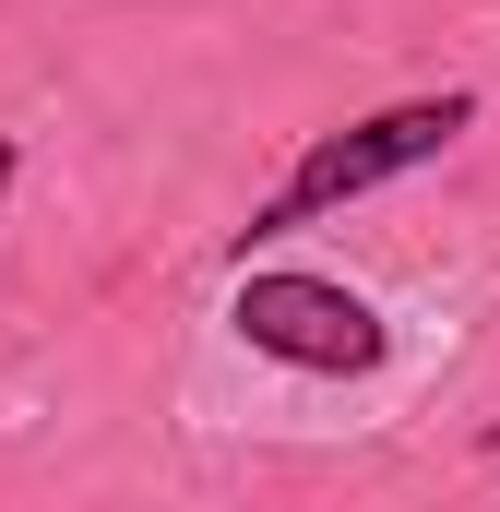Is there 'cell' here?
<instances>
[{
  "mask_svg": "<svg viewBox=\"0 0 500 512\" xmlns=\"http://www.w3.org/2000/svg\"><path fill=\"white\" fill-rule=\"evenodd\" d=\"M477 131V96H405V108H370V120L322 131L298 167H286V191L262 203L239 227V262L262 251V239H298V227H322V215H346V203H370L381 179H405V167H429V155H453Z\"/></svg>",
  "mask_w": 500,
  "mask_h": 512,
  "instance_id": "6da1fadb",
  "label": "cell"
},
{
  "mask_svg": "<svg viewBox=\"0 0 500 512\" xmlns=\"http://www.w3.org/2000/svg\"><path fill=\"white\" fill-rule=\"evenodd\" d=\"M239 322L262 358H286V370H322V382H358L393 358V334H381V310L358 286H334V274H239Z\"/></svg>",
  "mask_w": 500,
  "mask_h": 512,
  "instance_id": "7a4b0ae2",
  "label": "cell"
},
{
  "mask_svg": "<svg viewBox=\"0 0 500 512\" xmlns=\"http://www.w3.org/2000/svg\"><path fill=\"white\" fill-rule=\"evenodd\" d=\"M0 191H12V143H0Z\"/></svg>",
  "mask_w": 500,
  "mask_h": 512,
  "instance_id": "3957f363",
  "label": "cell"
},
{
  "mask_svg": "<svg viewBox=\"0 0 500 512\" xmlns=\"http://www.w3.org/2000/svg\"><path fill=\"white\" fill-rule=\"evenodd\" d=\"M489 453H500V417H489Z\"/></svg>",
  "mask_w": 500,
  "mask_h": 512,
  "instance_id": "277c9868",
  "label": "cell"
}]
</instances>
